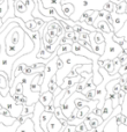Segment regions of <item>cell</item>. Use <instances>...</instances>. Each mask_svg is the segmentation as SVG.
<instances>
[{"label": "cell", "mask_w": 127, "mask_h": 132, "mask_svg": "<svg viewBox=\"0 0 127 132\" xmlns=\"http://www.w3.org/2000/svg\"><path fill=\"white\" fill-rule=\"evenodd\" d=\"M38 81H39V74H37L31 81V86H30V89H31L32 93H42V87Z\"/></svg>", "instance_id": "e0dca14e"}, {"label": "cell", "mask_w": 127, "mask_h": 132, "mask_svg": "<svg viewBox=\"0 0 127 132\" xmlns=\"http://www.w3.org/2000/svg\"><path fill=\"white\" fill-rule=\"evenodd\" d=\"M125 95L126 93L124 90H120L118 93V101H119V105H121L124 103V100H125Z\"/></svg>", "instance_id": "d590c367"}, {"label": "cell", "mask_w": 127, "mask_h": 132, "mask_svg": "<svg viewBox=\"0 0 127 132\" xmlns=\"http://www.w3.org/2000/svg\"><path fill=\"white\" fill-rule=\"evenodd\" d=\"M116 121H117V124H118V125H121V124L127 125V117L124 116L123 114L117 115V116H116Z\"/></svg>", "instance_id": "4316f807"}, {"label": "cell", "mask_w": 127, "mask_h": 132, "mask_svg": "<svg viewBox=\"0 0 127 132\" xmlns=\"http://www.w3.org/2000/svg\"><path fill=\"white\" fill-rule=\"evenodd\" d=\"M62 132H63V131H62Z\"/></svg>", "instance_id": "bcb514c9"}, {"label": "cell", "mask_w": 127, "mask_h": 132, "mask_svg": "<svg viewBox=\"0 0 127 132\" xmlns=\"http://www.w3.org/2000/svg\"><path fill=\"white\" fill-rule=\"evenodd\" d=\"M21 124H20V122L16 119L15 121V123L13 124V125H11V126H6V125H4L2 123H0V132H16V130H17V128L20 126Z\"/></svg>", "instance_id": "9a60e30c"}, {"label": "cell", "mask_w": 127, "mask_h": 132, "mask_svg": "<svg viewBox=\"0 0 127 132\" xmlns=\"http://www.w3.org/2000/svg\"><path fill=\"white\" fill-rule=\"evenodd\" d=\"M57 88H58L57 77H53V78H52V80L50 81V84L48 85V90H49V92H51V93L53 94L56 90H57Z\"/></svg>", "instance_id": "d4e9b609"}, {"label": "cell", "mask_w": 127, "mask_h": 132, "mask_svg": "<svg viewBox=\"0 0 127 132\" xmlns=\"http://www.w3.org/2000/svg\"><path fill=\"white\" fill-rule=\"evenodd\" d=\"M113 107H112V102L111 100H109V98H106L105 100V103H104V107H103L102 109V118L103 121H107V119H110V117H111L112 112H113Z\"/></svg>", "instance_id": "8fae6325"}, {"label": "cell", "mask_w": 127, "mask_h": 132, "mask_svg": "<svg viewBox=\"0 0 127 132\" xmlns=\"http://www.w3.org/2000/svg\"><path fill=\"white\" fill-rule=\"evenodd\" d=\"M118 59H119V62H120L121 66H124V65L127 64V55L125 52L120 53V55H119V57H118Z\"/></svg>", "instance_id": "1f68e13d"}, {"label": "cell", "mask_w": 127, "mask_h": 132, "mask_svg": "<svg viewBox=\"0 0 127 132\" xmlns=\"http://www.w3.org/2000/svg\"><path fill=\"white\" fill-rule=\"evenodd\" d=\"M112 19H113V31L114 35L117 32H119L121 30V28L124 27V24L126 23L127 21V13L126 14H117L114 12L111 13Z\"/></svg>", "instance_id": "8992f818"}, {"label": "cell", "mask_w": 127, "mask_h": 132, "mask_svg": "<svg viewBox=\"0 0 127 132\" xmlns=\"http://www.w3.org/2000/svg\"><path fill=\"white\" fill-rule=\"evenodd\" d=\"M53 100H55L53 94L48 90V92H45V93H41V97H39L38 102L41 103V104H43L44 107H46V105H49L50 103H52Z\"/></svg>", "instance_id": "4fadbf2b"}, {"label": "cell", "mask_w": 127, "mask_h": 132, "mask_svg": "<svg viewBox=\"0 0 127 132\" xmlns=\"http://www.w3.org/2000/svg\"><path fill=\"white\" fill-rule=\"evenodd\" d=\"M0 108H1V105H0ZM15 121H16V118H13V117H7V118H5V117L0 116V123H2L6 126L13 125V124L15 123Z\"/></svg>", "instance_id": "cb8c5ba5"}, {"label": "cell", "mask_w": 127, "mask_h": 132, "mask_svg": "<svg viewBox=\"0 0 127 132\" xmlns=\"http://www.w3.org/2000/svg\"><path fill=\"white\" fill-rule=\"evenodd\" d=\"M110 1H111L112 4H114V5H119V4H121V2L126 1V0H110Z\"/></svg>", "instance_id": "f6af8a7d"}, {"label": "cell", "mask_w": 127, "mask_h": 132, "mask_svg": "<svg viewBox=\"0 0 127 132\" xmlns=\"http://www.w3.org/2000/svg\"><path fill=\"white\" fill-rule=\"evenodd\" d=\"M55 110H56V107H55V104H53V102L50 103L49 105H46V107H44V111H46V112H52V114H55Z\"/></svg>", "instance_id": "e575fe53"}, {"label": "cell", "mask_w": 127, "mask_h": 132, "mask_svg": "<svg viewBox=\"0 0 127 132\" xmlns=\"http://www.w3.org/2000/svg\"><path fill=\"white\" fill-rule=\"evenodd\" d=\"M121 114L124 115V116L127 117V93L125 95V100H124V103L121 104Z\"/></svg>", "instance_id": "4dcf8cb0"}, {"label": "cell", "mask_w": 127, "mask_h": 132, "mask_svg": "<svg viewBox=\"0 0 127 132\" xmlns=\"http://www.w3.org/2000/svg\"><path fill=\"white\" fill-rule=\"evenodd\" d=\"M102 67L104 68L105 71H107V73H109L110 75L116 74V73H114V66H113V62H112V60H105V62H103Z\"/></svg>", "instance_id": "ac0fdd59"}, {"label": "cell", "mask_w": 127, "mask_h": 132, "mask_svg": "<svg viewBox=\"0 0 127 132\" xmlns=\"http://www.w3.org/2000/svg\"><path fill=\"white\" fill-rule=\"evenodd\" d=\"M94 110L91 109L90 107H88V105H86V107L81 108V109L77 110V114H76V119L80 122H83L84 118H86L87 116H88L90 112H93Z\"/></svg>", "instance_id": "5bb4252c"}, {"label": "cell", "mask_w": 127, "mask_h": 132, "mask_svg": "<svg viewBox=\"0 0 127 132\" xmlns=\"http://www.w3.org/2000/svg\"><path fill=\"white\" fill-rule=\"evenodd\" d=\"M9 82H11L9 77L5 72L0 71V94H1L4 97H6L9 94V90H11Z\"/></svg>", "instance_id": "52a82bcc"}, {"label": "cell", "mask_w": 127, "mask_h": 132, "mask_svg": "<svg viewBox=\"0 0 127 132\" xmlns=\"http://www.w3.org/2000/svg\"><path fill=\"white\" fill-rule=\"evenodd\" d=\"M60 59L63 62V67L62 70L58 71L57 72V84L58 87H60L62 85L63 80L68 77V74L70 73V71L73 70V67L76 65H89V64H93L90 59L86 57H82V56H76L74 55L73 52H68L65 53V55L61 56H58Z\"/></svg>", "instance_id": "7a4b0ae2"}, {"label": "cell", "mask_w": 127, "mask_h": 132, "mask_svg": "<svg viewBox=\"0 0 127 132\" xmlns=\"http://www.w3.org/2000/svg\"><path fill=\"white\" fill-rule=\"evenodd\" d=\"M9 9V5H8V0H4V2H2L1 5H0V18H1V20L6 16L7 12H8Z\"/></svg>", "instance_id": "603a6c76"}, {"label": "cell", "mask_w": 127, "mask_h": 132, "mask_svg": "<svg viewBox=\"0 0 127 132\" xmlns=\"http://www.w3.org/2000/svg\"><path fill=\"white\" fill-rule=\"evenodd\" d=\"M79 38H80V39H84V41H89V42H90V31H87V30L82 31L81 34H79Z\"/></svg>", "instance_id": "83f0119b"}, {"label": "cell", "mask_w": 127, "mask_h": 132, "mask_svg": "<svg viewBox=\"0 0 127 132\" xmlns=\"http://www.w3.org/2000/svg\"><path fill=\"white\" fill-rule=\"evenodd\" d=\"M118 131L119 132H127V125H124V124L118 125Z\"/></svg>", "instance_id": "7bdbcfd3"}, {"label": "cell", "mask_w": 127, "mask_h": 132, "mask_svg": "<svg viewBox=\"0 0 127 132\" xmlns=\"http://www.w3.org/2000/svg\"><path fill=\"white\" fill-rule=\"evenodd\" d=\"M113 41L116 42L117 44H119V45H121V44L125 42V38L124 37H117V36H113Z\"/></svg>", "instance_id": "ab89813d"}, {"label": "cell", "mask_w": 127, "mask_h": 132, "mask_svg": "<svg viewBox=\"0 0 127 132\" xmlns=\"http://www.w3.org/2000/svg\"><path fill=\"white\" fill-rule=\"evenodd\" d=\"M110 0H62V4H72L74 6V14L70 16L69 20L73 22L77 23L83 15V13L88 11H94V12H99L103 11L104 5L109 2Z\"/></svg>", "instance_id": "6da1fadb"}, {"label": "cell", "mask_w": 127, "mask_h": 132, "mask_svg": "<svg viewBox=\"0 0 127 132\" xmlns=\"http://www.w3.org/2000/svg\"><path fill=\"white\" fill-rule=\"evenodd\" d=\"M25 35H27L25 31L20 26L13 28L8 32L5 41V46H6V53L9 57H14L22 51L25 43Z\"/></svg>", "instance_id": "3957f363"}, {"label": "cell", "mask_w": 127, "mask_h": 132, "mask_svg": "<svg viewBox=\"0 0 127 132\" xmlns=\"http://www.w3.org/2000/svg\"><path fill=\"white\" fill-rule=\"evenodd\" d=\"M95 96H96L95 89H90V90H88V93L86 94V97L88 101H95Z\"/></svg>", "instance_id": "f546056e"}, {"label": "cell", "mask_w": 127, "mask_h": 132, "mask_svg": "<svg viewBox=\"0 0 127 132\" xmlns=\"http://www.w3.org/2000/svg\"><path fill=\"white\" fill-rule=\"evenodd\" d=\"M73 30H74V32H76V34H81L82 31H84V29L81 27V26H80V23H79V22H77L76 24H75L74 27H73Z\"/></svg>", "instance_id": "74e56055"}, {"label": "cell", "mask_w": 127, "mask_h": 132, "mask_svg": "<svg viewBox=\"0 0 127 132\" xmlns=\"http://www.w3.org/2000/svg\"><path fill=\"white\" fill-rule=\"evenodd\" d=\"M119 114H121V105H118V107L113 110V112H112L110 119L107 121V123H106V125H105L103 132H119L118 131V124H117V121H116V116Z\"/></svg>", "instance_id": "5b68a950"}, {"label": "cell", "mask_w": 127, "mask_h": 132, "mask_svg": "<svg viewBox=\"0 0 127 132\" xmlns=\"http://www.w3.org/2000/svg\"><path fill=\"white\" fill-rule=\"evenodd\" d=\"M62 67H63V62L60 59L59 57H57V68H58V71L62 70Z\"/></svg>", "instance_id": "60d3db41"}, {"label": "cell", "mask_w": 127, "mask_h": 132, "mask_svg": "<svg viewBox=\"0 0 127 132\" xmlns=\"http://www.w3.org/2000/svg\"><path fill=\"white\" fill-rule=\"evenodd\" d=\"M113 62V66H114V73H118L119 72V70H120V67H121V64H120V62H119V59L118 58H116L114 60H112Z\"/></svg>", "instance_id": "d6a6232c"}, {"label": "cell", "mask_w": 127, "mask_h": 132, "mask_svg": "<svg viewBox=\"0 0 127 132\" xmlns=\"http://www.w3.org/2000/svg\"><path fill=\"white\" fill-rule=\"evenodd\" d=\"M61 9H62V13L65 14V16L67 19H70V16L74 14V6L72 4H62L61 5Z\"/></svg>", "instance_id": "2e32d148"}, {"label": "cell", "mask_w": 127, "mask_h": 132, "mask_svg": "<svg viewBox=\"0 0 127 132\" xmlns=\"http://www.w3.org/2000/svg\"><path fill=\"white\" fill-rule=\"evenodd\" d=\"M63 129H65V126L62 125V123L53 114L52 118L48 123V132H62Z\"/></svg>", "instance_id": "ba28073f"}, {"label": "cell", "mask_w": 127, "mask_h": 132, "mask_svg": "<svg viewBox=\"0 0 127 132\" xmlns=\"http://www.w3.org/2000/svg\"><path fill=\"white\" fill-rule=\"evenodd\" d=\"M82 79L83 78L81 77V75H79V77H76V78H66L65 80H63V82H62V85L59 87L61 90H66V89H69V88H72L73 86H75L76 84H79L80 81H82Z\"/></svg>", "instance_id": "30bf717a"}, {"label": "cell", "mask_w": 127, "mask_h": 132, "mask_svg": "<svg viewBox=\"0 0 127 132\" xmlns=\"http://www.w3.org/2000/svg\"><path fill=\"white\" fill-rule=\"evenodd\" d=\"M121 48H123V50H124V52L127 55V42H124L123 44H121Z\"/></svg>", "instance_id": "ee69618b"}, {"label": "cell", "mask_w": 127, "mask_h": 132, "mask_svg": "<svg viewBox=\"0 0 127 132\" xmlns=\"http://www.w3.org/2000/svg\"><path fill=\"white\" fill-rule=\"evenodd\" d=\"M118 73H119L120 75H125V74H127V64H126V65H124V66H121Z\"/></svg>", "instance_id": "b9f144b4"}, {"label": "cell", "mask_w": 127, "mask_h": 132, "mask_svg": "<svg viewBox=\"0 0 127 132\" xmlns=\"http://www.w3.org/2000/svg\"><path fill=\"white\" fill-rule=\"evenodd\" d=\"M0 116L5 117V118H7V117H12L11 116V112H9L6 108H2V107L0 108Z\"/></svg>", "instance_id": "836d02e7"}, {"label": "cell", "mask_w": 127, "mask_h": 132, "mask_svg": "<svg viewBox=\"0 0 127 132\" xmlns=\"http://www.w3.org/2000/svg\"><path fill=\"white\" fill-rule=\"evenodd\" d=\"M76 132H88V129H87L86 124H84L83 122H82L80 125L76 126Z\"/></svg>", "instance_id": "8d00e7d4"}, {"label": "cell", "mask_w": 127, "mask_h": 132, "mask_svg": "<svg viewBox=\"0 0 127 132\" xmlns=\"http://www.w3.org/2000/svg\"><path fill=\"white\" fill-rule=\"evenodd\" d=\"M68 52H72V45H70V44H63V45H60L59 48L57 49L58 56L65 55V53H68Z\"/></svg>", "instance_id": "d6986e66"}, {"label": "cell", "mask_w": 127, "mask_h": 132, "mask_svg": "<svg viewBox=\"0 0 127 132\" xmlns=\"http://www.w3.org/2000/svg\"><path fill=\"white\" fill-rule=\"evenodd\" d=\"M35 105H23V110H22L21 116H24V117L31 116V115L34 114V111H35Z\"/></svg>", "instance_id": "7402d4cb"}, {"label": "cell", "mask_w": 127, "mask_h": 132, "mask_svg": "<svg viewBox=\"0 0 127 132\" xmlns=\"http://www.w3.org/2000/svg\"><path fill=\"white\" fill-rule=\"evenodd\" d=\"M126 13H127V9H126ZM114 36H117V37H124V38H125V42H127V21H126L125 24H124V27L121 28L120 31L117 32Z\"/></svg>", "instance_id": "484cf974"}, {"label": "cell", "mask_w": 127, "mask_h": 132, "mask_svg": "<svg viewBox=\"0 0 127 132\" xmlns=\"http://www.w3.org/2000/svg\"><path fill=\"white\" fill-rule=\"evenodd\" d=\"M16 132H36V130H35V123L32 121V115L25 119L24 123H22L19 126Z\"/></svg>", "instance_id": "9c48e42d"}, {"label": "cell", "mask_w": 127, "mask_h": 132, "mask_svg": "<svg viewBox=\"0 0 127 132\" xmlns=\"http://www.w3.org/2000/svg\"><path fill=\"white\" fill-rule=\"evenodd\" d=\"M105 38V51L104 55L99 58V62H105V60H114L116 58L119 57L120 53L124 52L121 45L117 44L113 41L114 32H110V34H103Z\"/></svg>", "instance_id": "277c9868"}, {"label": "cell", "mask_w": 127, "mask_h": 132, "mask_svg": "<svg viewBox=\"0 0 127 132\" xmlns=\"http://www.w3.org/2000/svg\"><path fill=\"white\" fill-rule=\"evenodd\" d=\"M52 116H53L52 112H46V111L42 112L41 117H39V125H41L43 132H48V123L52 118Z\"/></svg>", "instance_id": "7c38bea8"}, {"label": "cell", "mask_w": 127, "mask_h": 132, "mask_svg": "<svg viewBox=\"0 0 127 132\" xmlns=\"http://www.w3.org/2000/svg\"><path fill=\"white\" fill-rule=\"evenodd\" d=\"M114 6H116V5L114 4H112L111 1H109V2H106V4L104 5V11H106L107 13H112V12H113V9H114Z\"/></svg>", "instance_id": "f1b7e54d"}, {"label": "cell", "mask_w": 127, "mask_h": 132, "mask_svg": "<svg viewBox=\"0 0 127 132\" xmlns=\"http://www.w3.org/2000/svg\"><path fill=\"white\" fill-rule=\"evenodd\" d=\"M126 9H127V2L124 1L119 5H116L113 12L117 14H126Z\"/></svg>", "instance_id": "44dd1931"}, {"label": "cell", "mask_w": 127, "mask_h": 132, "mask_svg": "<svg viewBox=\"0 0 127 132\" xmlns=\"http://www.w3.org/2000/svg\"><path fill=\"white\" fill-rule=\"evenodd\" d=\"M106 98L111 100V102H112V107H113V109H116V108L119 105L118 95H117V94H114L113 92H111V93H107V94H106Z\"/></svg>", "instance_id": "ffe728a7"}, {"label": "cell", "mask_w": 127, "mask_h": 132, "mask_svg": "<svg viewBox=\"0 0 127 132\" xmlns=\"http://www.w3.org/2000/svg\"><path fill=\"white\" fill-rule=\"evenodd\" d=\"M63 132H76V126L67 125L65 129H63Z\"/></svg>", "instance_id": "f35d334b"}]
</instances>
